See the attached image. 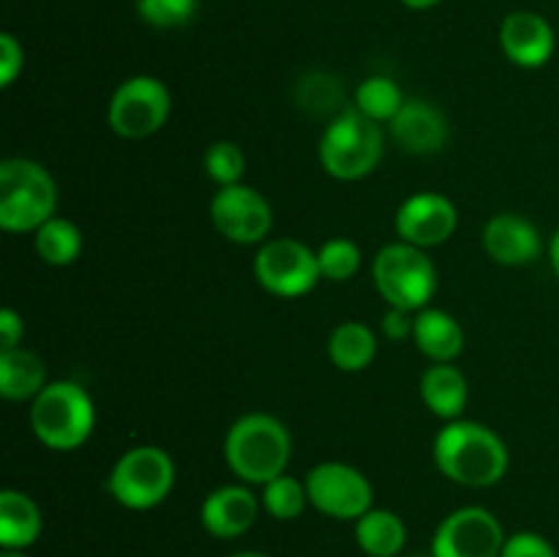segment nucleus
<instances>
[{
  "label": "nucleus",
  "instance_id": "nucleus-1",
  "mask_svg": "<svg viewBox=\"0 0 559 557\" xmlns=\"http://www.w3.org/2000/svg\"><path fill=\"white\" fill-rule=\"evenodd\" d=\"M435 462L453 484L484 489L508 473V448L489 426L456 418L437 435Z\"/></svg>",
  "mask_w": 559,
  "mask_h": 557
},
{
  "label": "nucleus",
  "instance_id": "nucleus-2",
  "mask_svg": "<svg viewBox=\"0 0 559 557\" xmlns=\"http://www.w3.org/2000/svg\"><path fill=\"white\" fill-rule=\"evenodd\" d=\"M293 453L287 426L267 413H249L235 420L224 440V459L229 470L246 484L265 486L284 475Z\"/></svg>",
  "mask_w": 559,
  "mask_h": 557
},
{
  "label": "nucleus",
  "instance_id": "nucleus-3",
  "mask_svg": "<svg viewBox=\"0 0 559 557\" xmlns=\"http://www.w3.org/2000/svg\"><path fill=\"white\" fill-rule=\"evenodd\" d=\"M58 186L47 167L31 158L0 164V227L5 233H36L55 216Z\"/></svg>",
  "mask_w": 559,
  "mask_h": 557
},
{
  "label": "nucleus",
  "instance_id": "nucleus-4",
  "mask_svg": "<svg viewBox=\"0 0 559 557\" xmlns=\"http://www.w3.org/2000/svg\"><path fill=\"white\" fill-rule=\"evenodd\" d=\"M96 426V407L91 393L71 380L47 382L41 393L33 399L31 429L38 442L52 451H74Z\"/></svg>",
  "mask_w": 559,
  "mask_h": 557
},
{
  "label": "nucleus",
  "instance_id": "nucleus-5",
  "mask_svg": "<svg viewBox=\"0 0 559 557\" xmlns=\"http://www.w3.org/2000/svg\"><path fill=\"white\" fill-rule=\"evenodd\" d=\"M380 123L358 107L342 109L320 140V164L331 178L360 180L377 169L382 158Z\"/></svg>",
  "mask_w": 559,
  "mask_h": 557
},
{
  "label": "nucleus",
  "instance_id": "nucleus-6",
  "mask_svg": "<svg viewBox=\"0 0 559 557\" xmlns=\"http://www.w3.org/2000/svg\"><path fill=\"white\" fill-rule=\"evenodd\" d=\"M374 284L388 306L420 311L437 293V268L424 249L413 244H388L374 257Z\"/></svg>",
  "mask_w": 559,
  "mask_h": 557
},
{
  "label": "nucleus",
  "instance_id": "nucleus-7",
  "mask_svg": "<svg viewBox=\"0 0 559 557\" xmlns=\"http://www.w3.org/2000/svg\"><path fill=\"white\" fill-rule=\"evenodd\" d=\"M175 486V462L158 446H136L115 462L107 491L129 511H147L169 497Z\"/></svg>",
  "mask_w": 559,
  "mask_h": 557
},
{
  "label": "nucleus",
  "instance_id": "nucleus-8",
  "mask_svg": "<svg viewBox=\"0 0 559 557\" xmlns=\"http://www.w3.org/2000/svg\"><path fill=\"white\" fill-rule=\"evenodd\" d=\"M173 98H169L167 85L156 76H131L120 82L118 91L109 98L107 120L109 129L123 140H145L156 134L169 118Z\"/></svg>",
  "mask_w": 559,
  "mask_h": 557
},
{
  "label": "nucleus",
  "instance_id": "nucleus-9",
  "mask_svg": "<svg viewBox=\"0 0 559 557\" xmlns=\"http://www.w3.org/2000/svg\"><path fill=\"white\" fill-rule=\"evenodd\" d=\"M254 278L262 289L278 298H298L320 282L317 251L295 238H276L262 244L254 257Z\"/></svg>",
  "mask_w": 559,
  "mask_h": 557
},
{
  "label": "nucleus",
  "instance_id": "nucleus-10",
  "mask_svg": "<svg viewBox=\"0 0 559 557\" xmlns=\"http://www.w3.org/2000/svg\"><path fill=\"white\" fill-rule=\"evenodd\" d=\"M309 502L320 513L331 519H355L358 522L366 511H371L374 489L360 470L344 462H322L306 475Z\"/></svg>",
  "mask_w": 559,
  "mask_h": 557
},
{
  "label": "nucleus",
  "instance_id": "nucleus-11",
  "mask_svg": "<svg viewBox=\"0 0 559 557\" xmlns=\"http://www.w3.org/2000/svg\"><path fill=\"white\" fill-rule=\"evenodd\" d=\"M502 524L489 508L467 506L448 513L431 538V557H500Z\"/></svg>",
  "mask_w": 559,
  "mask_h": 557
},
{
  "label": "nucleus",
  "instance_id": "nucleus-12",
  "mask_svg": "<svg viewBox=\"0 0 559 557\" xmlns=\"http://www.w3.org/2000/svg\"><path fill=\"white\" fill-rule=\"evenodd\" d=\"M211 222L227 240L240 246L262 244L273 227V211L251 186H224L211 200Z\"/></svg>",
  "mask_w": 559,
  "mask_h": 557
},
{
  "label": "nucleus",
  "instance_id": "nucleus-13",
  "mask_svg": "<svg viewBox=\"0 0 559 557\" xmlns=\"http://www.w3.org/2000/svg\"><path fill=\"white\" fill-rule=\"evenodd\" d=\"M459 211L445 194H415L402 202L396 213V233L404 244H413L418 249L440 246L456 233Z\"/></svg>",
  "mask_w": 559,
  "mask_h": 557
},
{
  "label": "nucleus",
  "instance_id": "nucleus-14",
  "mask_svg": "<svg viewBox=\"0 0 559 557\" xmlns=\"http://www.w3.org/2000/svg\"><path fill=\"white\" fill-rule=\"evenodd\" d=\"M500 44L511 63L522 69H540L555 55L557 38L546 16L535 11H513L502 22Z\"/></svg>",
  "mask_w": 559,
  "mask_h": 557
},
{
  "label": "nucleus",
  "instance_id": "nucleus-15",
  "mask_svg": "<svg viewBox=\"0 0 559 557\" xmlns=\"http://www.w3.org/2000/svg\"><path fill=\"white\" fill-rule=\"evenodd\" d=\"M484 249L495 262L508 268L530 265L544 251L538 227L516 213H500L484 229Z\"/></svg>",
  "mask_w": 559,
  "mask_h": 557
},
{
  "label": "nucleus",
  "instance_id": "nucleus-16",
  "mask_svg": "<svg viewBox=\"0 0 559 557\" xmlns=\"http://www.w3.org/2000/svg\"><path fill=\"white\" fill-rule=\"evenodd\" d=\"M391 134L402 151L415 153V156H431L445 147L448 120L429 102L409 98L391 120Z\"/></svg>",
  "mask_w": 559,
  "mask_h": 557
},
{
  "label": "nucleus",
  "instance_id": "nucleus-17",
  "mask_svg": "<svg viewBox=\"0 0 559 557\" xmlns=\"http://www.w3.org/2000/svg\"><path fill=\"white\" fill-rule=\"evenodd\" d=\"M260 513V500L246 486H222L202 502V528L213 538H238L249 533Z\"/></svg>",
  "mask_w": 559,
  "mask_h": 557
},
{
  "label": "nucleus",
  "instance_id": "nucleus-18",
  "mask_svg": "<svg viewBox=\"0 0 559 557\" xmlns=\"http://www.w3.org/2000/svg\"><path fill=\"white\" fill-rule=\"evenodd\" d=\"M415 344L435 364H451L464 349V331L456 317L442 309H420L415 315Z\"/></svg>",
  "mask_w": 559,
  "mask_h": 557
},
{
  "label": "nucleus",
  "instance_id": "nucleus-19",
  "mask_svg": "<svg viewBox=\"0 0 559 557\" xmlns=\"http://www.w3.org/2000/svg\"><path fill=\"white\" fill-rule=\"evenodd\" d=\"M41 528V511L25 491H0V546L3 549H27L38 541Z\"/></svg>",
  "mask_w": 559,
  "mask_h": 557
},
{
  "label": "nucleus",
  "instance_id": "nucleus-20",
  "mask_svg": "<svg viewBox=\"0 0 559 557\" xmlns=\"http://www.w3.org/2000/svg\"><path fill=\"white\" fill-rule=\"evenodd\" d=\"M47 388V366L31 349H0V393L9 402L36 399Z\"/></svg>",
  "mask_w": 559,
  "mask_h": 557
},
{
  "label": "nucleus",
  "instance_id": "nucleus-21",
  "mask_svg": "<svg viewBox=\"0 0 559 557\" xmlns=\"http://www.w3.org/2000/svg\"><path fill=\"white\" fill-rule=\"evenodd\" d=\"M420 396L424 404L437 418L456 420L467 407V377L451 364H435L420 380Z\"/></svg>",
  "mask_w": 559,
  "mask_h": 557
},
{
  "label": "nucleus",
  "instance_id": "nucleus-22",
  "mask_svg": "<svg viewBox=\"0 0 559 557\" xmlns=\"http://www.w3.org/2000/svg\"><path fill=\"white\" fill-rule=\"evenodd\" d=\"M355 541L369 557H396L407 544V528L385 508H371L355 522Z\"/></svg>",
  "mask_w": 559,
  "mask_h": 557
},
{
  "label": "nucleus",
  "instance_id": "nucleus-23",
  "mask_svg": "<svg viewBox=\"0 0 559 557\" xmlns=\"http://www.w3.org/2000/svg\"><path fill=\"white\" fill-rule=\"evenodd\" d=\"M328 355L342 371H364L377 355V339L364 322H342L331 333Z\"/></svg>",
  "mask_w": 559,
  "mask_h": 557
},
{
  "label": "nucleus",
  "instance_id": "nucleus-24",
  "mask_svg": "<svg viewBox=\"0 0 559 557\" xmlns=\"http://www.w3.org/2000/svg\"><path fill=\"white\" fill-rule=\"evenodd\" d=\"M33 246H36V254L41 257L47 265L63 268L71 265V262L80 257L82 233L74 222H69V218L52 216L33 233Z\"/></svg>",
  "mask_w": 559,
  "mask_h": 557
},
{
  "label": "nucleus",
  "instance_id": "nucleus-25",
  "mask_svg": "<svg viewBox=\"0 0 559 557\" xmlns=\"http://www.w3.org/2000/svg\"><path fill=\"white\" fill-rule=\"evenodd\" d=\"M404 102L407 98H404L402 87L388 76H369L355 91V107L377 123H391L399 109L404 107Z\"/></svg>",
  "mask_w": 559,
  "mask_h": 557
},
{
  "label": "nucleus",
  "instance_id": "nucleus-26",
  "mask_svg": "<svg viewBox=\"0 0 559 557\" xmlns=\"http://www.w3.org/2000/svg\"><path fill=\"white\" fill-rule=\"evenodd\" d=\"M342 98L344 91L336 76L322 74V71H311V74L300 76L298 87H295V102L311 115L336 112L342 107Z\"/></svg>",
  "mask_w": 559,
  "mask_h": 557
},
{
  "label": "nucleus",
  "instance_id": "nucleus-27",
  "mask_svg": "<svg viewBox=\"0 0 559 557\" xmlns=\"http://www.w3.org/2000/svg\"><path fill=\"white\" fill-rule=\"evenodd\" d=\"M306 502H309L306 484H300L293 475H278V478L267 481L265 489H262V506L273 519H282V522L298 519Z\"/></svg>",
  "mask_w": 559,
  "mask_h": 557
},
{
  "label": "nucleus",
  "instance_id": "nucleus-28",
  "mask_svg": "<svg viewBox=\"0 0 559 557\" xmlns=\"http://www.w3.org/2000/svg\"><path fill=\"white\" fill-rule=\"evenodd\" d=\"M205 173L218 189H224V186H238L246 173V156L240 151V145H235L229 140L213 142L205 153Z\"/></svg>",
  "mask_w": 559,
  "mask_h": 557
},
{
  "label": "nucleus",
  "instance_id": "nucleus-29",
  "mask_svg": "<svg viewBox=\"0 0 559 557\" xmlns=\"http://www.w3.org/2000/svg\"><path fill=\"white\" fill-rule=\"evenodd\" d=\"M317 260H320V273L322 278H331V282H347L358 273L360 268V249L347 238H333L328 244L320 246L317 251Z\"/></svg>",
  "mask_w": 559,
  "mask_h": 557
},
{
  "label": "nucleus",
  "instance_id": "nucleus-30",
  "mask_svg": "<svg viewBox=\"0 0 559 557\" xmlns=\"http://www.w3.org/2000/svg\"><path fill=\"white\" fill-rule=\"evenodd\" d=\"M197 5H200V0H136L142 22L158 27V31L183 27L197 14Z\"/></svg>",
  "mask_w": 559,
  "mask_h": 557
},
{
  "label": "nucleus",
  "instance_id": "nucleus-31",
  "mask_svg": "<svg viewBox=\"0 0 559 557\" xmlns=\"http://www.w3.org/2000/svg\"><path fill=\"white\" fill-rule=\"evenodd\" d=\"M500 557H557V552L544 535L516 533L506 541Z\"/></svg>",
  "mask_w": 559,
  "mask_h": 557
},
{
  "label": "nucleus",
  "instance_id": "nucleus-32",
  "mask_svg": "<svg viewBox=\"0 0 559 557\" xmlns=\"http://www.w3.org/2000/svg\"><path fill=\"white\" fill-rule=\"evenodd\" d=\"M22 66H25V52H22V44L16 42L11 33L0 36V85L9 87L14 85V80L20 76Z\"/></svg>",
  "mask_w": 559,
  "mask_h": 557
},
{
  "label": "nucleus",
  "instance_id": "nucleus-33",
  "mask_svg": "<svg viewBox=\"0 0 559 557\" xmlns=\"http://www.w3.org/2000/svg\"><path fill=\"white\" fill-rule=\"evenodd\" d=\"M382 331H385V336L393 339V342H404L407 336H413L415 331L413 311L391 306V309L385 311V317H382Z\"/></svg>",
  "mask_w": 559,
  "mask_h": 557
},
{
  "label": "nucleus",
  "instance_id": "nucleus-34",
  "mask_svg": "<svg viewBox=\"0 0 559 557\" xmlns=\"http://www.w3.org/2000/svg\"><path fill=\"white\" fill-rule=\"evenodd\" d=\"M22 333H25V325H22V317L16 315L14 309H3V311H0V349L20 347Z\"/></svg>",
  "mask_w": 559,
  "mask_h": 557
},
{
  "label": "nucleus",
  "instance_id": "nucleus-35",
  "mask_svg": "<svg viewBox=\"0 0 559 557\" xmlns=\"http://www.w3.org/2000/svg\"><path fill=\"white\" fill-rule=\"evenodd\" d=\"M402 3L413 11H426V9H435V5L442 3V0H402Z\"/></svg>",
  "mask_w": 559,
  "mask_h": 557
},
{
  "label": "nucleus",
  "instance_id": "nucleus-36",
  "mask_svg": "<svg viewBox=\"0 0 559 557\" xmlns=\"http://www.w3.org/2000/svg\"><path fill=\"white\" fill-rule=\"evenodd\" d=\"M549 257H551V268H555V273L559 276V229H557L555 238H551V244H549Z\"/></svg>",
  "mask_w": 559,
  "mask_h": 557
},
{
  "label": "nucleus",
  "instance_id": "nucleus-37",
  "mask_svg": "<svg viewBox=\"0 0 559 557\" xmlns=\"http://www.w3.org/2000/svg\"><path fill=\"white\" fill-rule=\"evenodd\" d=\"M0 557H27L25 549H3L0 552Z\"/></svg>",
  "mask_w": 559,
  "mask_h": 557
},
{
  "label": "nucleus",
  "instance_id": "nucleus-38",
  "mask_svg": "<svg viewBox=\"0 0 559 557\" xmlns=\"http://www.w3.org/2000/svg\"><path fill=\"white\" fill-rule=\"evenodd\" d=\"M229 557H267V555H262V552H235V555Z\"/></svg>",
  "mask_w": 559,
  "mask_h": 557
},
{
  "label": "nucleus",
  "instance_id": "nucleus-39",
  "mask_svg": "<svg viewBox=\"0 0 559 557\" xmlns=\"http://www.w3.org/2000/svg\"><path fill=\"white\" fill-rule=\"evenodd\" d=\"M415 557H431V555H415Z\"/></svg>",
  "mask_w": 559,
  "mask_h": 557
}]
</instances>
